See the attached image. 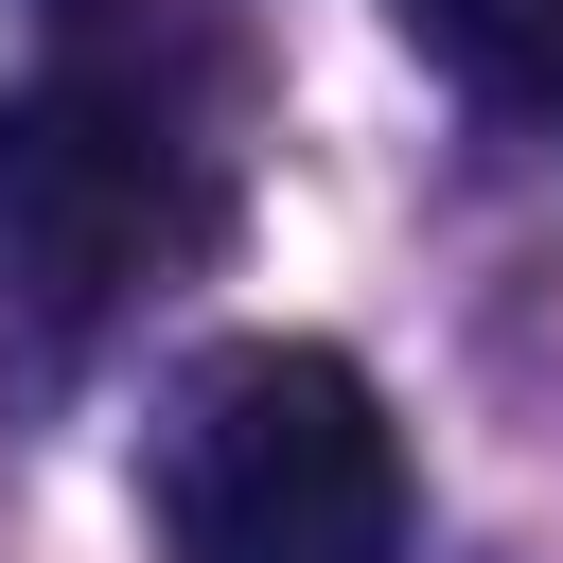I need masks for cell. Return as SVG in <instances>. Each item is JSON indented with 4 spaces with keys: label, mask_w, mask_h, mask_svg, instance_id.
<instances>
[{
    "label": "cell",
    "mask_w": 563,
    "mask_h": 563,
    "mask_svg": "<svg viewBox=\"0 0 563 563\" xmlns=\"http://www.w3.org/2000/svg\"><path fill=\"white\" fill-rule=\"evenodd\" d=\"M176 563H405V440L334 334H229L158 405Z\"/></svg>",
    "instance_id": "6da1fadb"
},
{
    "label": "cell",
    "mask_w": 563,
    "mask_h": 563,
    "mask_svg": "<svg viewBox=\"0 0 563 563\" xmlns=\"http://www.w3.org/2000/svg\"><path fill=\"white\" fill-rule=\"evenodd\" d=\"M194 229H211L194 141H176L141 88L53 70V88H18V106H0V299H18L35 334L123 317Z\"/></svg>",
    "instance_id": "7a4b0ae2"
},
{
    "label": "cell",
    "mask_w": 563,
    "mask_h": 563,
    "mask_svg": "<svg viewBox=\"0 0 563 563\" xmlns=\"http://www.w3.org/2000/svg\"><path fill=\"white\" fill-rule=\"evenodd\" d=\"M387 18H405V53H422L457 106L563 141V0H387Z\"/></svg>",
    "instance_id": "3957f363"
},
{
    "label": "cell",
    "mask_w": 563,
    "mask_h": 563,
    "mask_svg": "<svg viewBox=\"0 0 563 563\" xmlns=\"http://www.w3.org/2000/svg\"><path fill=\"white\" fill-rule=\"evenodd\" d=\"M53 18H106V0H53Z\"/></svg>",
    "instance_id": "277c9868"
}]
</instances>
